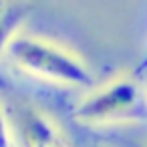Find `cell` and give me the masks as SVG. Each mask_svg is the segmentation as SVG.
Listing matches in <instances>:
<instances>
[{"label": "cell", "instance_id": "6da1fadb", "mask_svg": "<svg viewBox=\"0 0 147 147\" xmlns=\"http://www.w3.org/2000/svg\"><path fill=\"white\" fill-rule=\"evenodd\" d=\"M6 59L26 73L55 83L77 87H87L93 83L91 71L79 57L45 38L18 34L6 49Z\"/></svg>", "mask_w": 147, "mask_h": 147}, {"label": "cell", "instance_id": "7a4b0ae2", "mask_svg": "<svg viewBox=\"0 0 147 147\" xmlns=\"http://www.w3.org/2000/svg\"><path fill=\"white\" fill-rule=\"evenodd\" d=\"M75 119L87 125L147 123V93L131 77L115 79L87 95L75 109Z\"/></svg>", "mask_w": 147, "mask_h": 147}, {"label": "cell", "instance_id": "3957f363", "mask_svg": "<svg viewBox=\"0 0 147 147\" xmlns=\"http://www.w3.org/2000/svg\"><path fill=\"white\" fill-rule=\"evenodd\" d=\"M16 133L22 147H67L53 121L32 107L18 109Z\"/></svg>", "mask_w": 147, "mask_h": 147}, {"label": "cell", "instance_id": "277c9868", "mask_svg": "<svg viewBox=\"0 0 147 147\" xmlns=\"http://www.w3.org/2000/svg\"><path fill=\"white\" fill-rule=\"evenodd\" d=\"M30 10H32V6L26 2L0 0V57L6 55V49L18 36V30Z\"/></svg>", "mask_w": 147, "mask_h": 147}, {"label": "cell", "instance_id": "5b68a950", "mask_svg": "<svg viewBox=\"0 0 147 147\" xmlns=\"http://www.w3.org/2000/svg\"><path fill=\"white\" fill-rule=\"evenodd\" d=\"M0 147H12L10 131H8V123H6V117H4L2 107H0Z\"/></svg>", "mask_w": 147, "mask_h": 147}, {"label": "cell", "instance_id": "8992f818", "mask_svg": "<svg viewBox=\"0 0 147 147\" xmlns=\"http://www.w3.org/2000/svg\"><path fill=\"white\" fill-rule=\"evenodd\" d=\"M10 87V83H8V79L4 77V73L0 71V91H4V89H8Z\"/></svg>", "mask_w": 147, "mask_h": 147}, {"label": "cell", "instance_id": "52a82bcc", "mask_svg": "<svg viewBox=\"0 0 147 147\" xmlns=\"http://www.w3.org/2000/svg\"><path fill=\"white\" fill-rule=\"evenodd\" d=\"M143 71H147V55L143 57V61H141V65L137 67V75H141Z\"/></svg>", "mask_w": 147, "mask_h": 147}, {"label": "cell", "instance_id": "ba28073f", "mask_svg": "<svg viewBox=\"0 0 147 147\" xmlns=\"http://www.w3.org/2000/svg\"><path fill=\"white\" fill-rule=\"evenodd\" d=\"M93 147H99V145H93Z\"/></svg>", "mask_w": 147, "mask_h": 147}]
</instances>
